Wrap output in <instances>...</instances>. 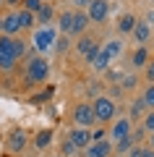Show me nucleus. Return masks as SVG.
<instances>
[{
    "instance_id": "obj_26",
    "label": "nucleus",
    "mask_w": 154,
    "mask_h": 157,
    "mask_svg": "<svg viewBox=\"0 0 154 157\" xmlns=\"http://www.w3.org/2000/svg\"><path fill=\"white\" fill-rule=\"evenodd\" d=\"M13 52H16L18 60L26 55V45H24V39H21V37H13Z\"/></svg>"
},
{
    "instance_id": "obj_12",
    "label": "nucleus",
    "mask_w": 154,
    "mask_h": 157,
    "mask_svg": "<svg viewBox=\"0 0 154 157\" xmlns=\"http://www.w3.org/2000/svg\"><path fill=\"white\" fill-rule=\"evenodd\" d=\"M68 139L73 141V147H76V149H86V147L92 144V131H89V128H81V126H76V128L68 134Z\"/></svg>"
},
{
    "instance_id": "obj_25",
    "label": "nucleus",
    "mask_w": 154,
    "mask_h": 157,
    "mask_svg": "<svg viewBox=\"0 0 154 157\" xmlns=\"http://www.w3.org/2000/svg\"><path fill=\"white\" fill-rule=\"evenodd\" d=\"M141 100H144V105H146V110H154V84H149L146 89H144Z\"/></svg>"
},
{
    "instance_id": "obj_31",
    "label": "nucleus",
    "mask_w": 154,
    "mask_h": 157,
    "mask_svg": "<svg viewBox=\"0 0 154 157\" xmlns=\"http://www.w3.org/2000/svg\"><path fill=\"white\" fill-rule=\"evenodd\" d=\"M144 131H154V110H146V115H144V123H141Z\"/></svg>"
},
{
    "instance_id": "obj_21",
    "label": "nucleus",
    "mask_w": 154,
    "mask_h": 157,
    "mask_svg": "<svg viewBox=\"0 0 154 157\" xmlns=\"http://www.w3.org/2000/svg\"><path fill=\"white\" fill-rule=\"evenodd\" d=\"M52 16H55V8L47 6V3H42V8L37 11V21H39V26H47V24L52 21Z\"/></svg>"
},
{
    "instance_id": "obj_28",
    "label": "nucleus",
    "mask_w": 154,
    "mask_h": 157,
    "mask_svg": "<svg viewBox=\"0 0 154 157\" xmlns=\"http://www.w3.org/2000/svg\"><path fill=\"white\" fill-rule=\"evenodd\" d=\"M42 3H44V0H24V3H21V8H24V11H32V13H37L39 8H42Z\"/></svg>"
},
{
    "instance_id": "obj_5",
    "label": "nucleus",
    "mask_w": 154,
    "mask_h": 157,
    "mask_svg": "<svg viewBox=\"0 0 154 157\" xmlns=\"http://www.w3.org/2000/svg\"><path fill=\"white\" fill-rule=\"evenodd\" d=\"M73 121H76V126H81V128H92V126L97 123L92 105H89V102H78V105L73 107Z\"/></svg>"
},
{
    "instance_id": "obj_3",
    "label": "nucleus",
    "mask_w": 154,
    "mask_h": 157,
    "mask_svg": "<svg viewBox=\"0 0 154 157\" xmlns=\"http://www.w3.org/2000/svg\"><path fill=\"white\" fill-rule=\"evenodd\" d=\"M16 63H18V58H16V52H13V37L0 34V71L11 73L13 68H16Z\"/></svg>"
},
{
    "instance_id": "obj_30",
    "label": "nucleus",
    "mask_w": 154,
    "mask_h": 157,
    "mask_svg": "<svg viewBox=\"0 0 154 157\" xmlns=\"http://www.w3.org/2000/svg\"><path fill=\"white\" fill-rule=\"evenodd\" d=\"M73 155H78V149L73 147L71 139H66V141H63V155H60V157H73Z\"/></svg>"
},
{
    "instance_id": "obj_14",
    "label": "nucleus",
    "mask_w": 154,
    "mask_h": 157,
    "mask_svg": "<svg viewBox=\"0 0 154 157\" xmlns=\"http://www.w3.org/2000/svg\"><path fill=\"white\" fill-rule=\"evenodd\" d=\"M86 26H89V16H86V11H73L71 37H78V34H86Z\"/></svg>"
},
{
    "instance_id": "obj_33",
    "label": "nucleus",
    "mask_w": 154,
    "mask_h": 157,
    "mask_svg": "<svg viewBox=\"0 0 154 157\" xmlns=\"http://www.w3.org/2000/svg\"><path fill=\"white\" fill-rule=\"evenodd\" d=\"M89 3H92V0H73L76 11H86V8H89Z\"/></svg>"
},
{
    "instance_id": "obj_10",
    "label": "nucleus",
    "mask_w": 154,
    "mask_h": 157,
    "mask_svg": "<svg viewBox=\"0 0 154 157\" xmlns=\"http://www.w3.org/2000/svg\"><path fill=\"white\" fill-rule=\"evenodd\" d=\"M131 131H133V121H131V118H120V121H112V126H110V141L123 139V136H128Z\"/></svg>"
},
{
    "instance_id": "obj_23",
    "label": "nucleus",
    "mask_w": 154,
    "mask_h": 157,
    "mask_svg": "<svg viewBox=\"0 0 154 157\" xmlns=\"http://www.w3.org/2000/svg\"><path fill=\"white\" fill-rule=\"evenodd\" d=\"M133 144H136V141H133V139H131V134H128V136H123V139L112 141V149H115V155H126V152L131 149Z\"/></svg>"
},
{
    "instance_id": "obj_16",
    "label": "nucleus",
    "mask_w": 154,
    "mask_h": 157,
    "mask_svg": "<svg viewBox=\"0 0 154 157\" xmlns=\"http://www.w3.org/2000/svg\"><path fill=\"white\" fill-rule=\"evenodd\" d=\"M152 60V55H149V50L144 45H138L136 50L131 52V63H133V68H146V63Z\"/></svg>"
},
{
    "instance_id": "obj_7",
    "label": "nucleus",
    "mask_w": 154,
    "mask_h": 157,
    "mask_svg": "<svg viewBox=\"0 0 154 157\" xmlns=\"http://www.w3.org/2000/svg\"><path fill=\"white\" fill-rule=\"evenodd\" d=\"M26 141H29L26 131L16 128V131H11V134L6 136V149L11 152V155H18V152H24V149H26Z\"/></svg>"
},
{
    "instance_id": "obj_36",
    "label": "nucleus",
    "mask_w": 154,
    "mask_h": 157,
    "mask_svg": "<svg viewBox=\"0 0 154 157\" xmlns=\"http://www.w3.org/2000/svg\"><path fill=\"white\" fill-rule=\"evenodd\" d=\"M146 24H149V26H154V11L146 13Z\"/></svg>"
},
{
    "instance_id": "obj_1",
    "label": "nucleus",
    "mask_w": 154,
    "mask_h": 157,
    "mask_svg": "<svg viewBox=\"0 0 154 157\" xmlns=\"http://www.w3.org/2000/svg\"><path fill=\"white\" fill-rule=\"evenodd\" d=\"M92 110H94V118H97V123H99V126L112 123V121H115V115H118V105H115V100H112V97H107V94L97 97V100L92 102Z\"/></svg>"
},
{
    "instance_id": "obj_39",
    "label": "nucleus",
    "mask_w": 154,
    "mask_h": 157,
    "mask_svg": "<svg viewBox=\"0 0 154 157\" xmlns=\"http://www.w3.org/2000/svg\"><path fill=\"white\" fill-rule=\"evenodd\" d=\"M0 6H3V0H0Z\"/></svg>"
},
{
    "instance_id": "obj_38",
    "label": "nucleus",
    "mask_w": 154,
    "mask_h": 157,
    "mask_svg": "<svg viewBox=\"0 0 154 157\" xmlns=\"http://www.w3.org/2000/svg\"><path fill=\"white\" fill-rule=\"evenodd\" d=\"M110 157H126V155H110Z\"/></svg>"
},
{
    "instance_id": "obj_37",
    "label": "nucleus",
    "mask_w": 154,
    "mask_h": 157,
    "mask_svg": "<svg viewBox=\"0 0 154 157\" xmlns=\"http://www.w3.org/2000/svg\"><path fill=\"white\" fill-rule=\"evenodd\" d=\"M149 134H152V136H149V144L146 147H149V149H154V131H149Z\"/></svg>"
},
{
    "instance_id": "obj_15",
    "label": "nucleus",
    "mask_w": 154,
    "mask_h": 157,
    "mask_svg": "<svg viewBox=\"0 0 154 157\" xmlns=\"http://www.w3.org/2000/svg\"><path fill=\"white\" fill-rule=\"evenodd\" d=\"M94 47H99L97 42H94V37H89V34H78V42H76V52L81 58H86L89 52L94 50Z\"/></svg>"
},
{
    "instance_id": "obj_6",
    "label": "nucleus",
    "mask_w": 154,
    "mask_h": 157,
    "mask_svg": "<svg viewBox=\"0 0 154 157\" xmlns=\"http://www.w3.org/2000/svg\"><path fill=\"white\" fill-rule=\"evenodd\" d=\"M86 16H89V21H94V24H105L107 16H110V3H107V0H92L89 8H86Z\"/></svg>"
},
{
    "instance_id": "obj_9",
    "label": "nucleus",
    "mask_w": 154,
    "mask_h": 157,
    "mask_svg": "<svg viewBox=\"0 0 154 157\" xmlns=\"http://www.w3.org/2000/svg\"><path fill=\"white\" fill-rule=\"evenodd\" d=\"M86 60L92 63V68H94V71H99V73H105L107 68H110V63H112L110 58H107V52L102 50V47H94V50L86 55Z\"/></svg>"
},
{
    "instance_id": "obj_22",
    "label": "nucleus",
    "mask_w": 154,
    "mask_h": 157,
    "mask_svg": "<svg viewBox=\"0 0 154 157\" xmlns=\"http://www.w3.org/2000/svg\"><path fill=\"white\" fill-rule=\"evenodd\" d=\"M50 144H52V131L50 128H42L37 136H34V147H37V149H47Z\"/></svg>"
},
{
    "instance_id": "obj_17",
    "label": "nucleus",
    "mask_w": 154,
    "mask_h": 157,
    "mask_svg": "<svg viewBox=\"0 0 154 157\" xmlns=\"http://www.w3.org/2000/svg\"><path fill=\"white\" fill-rule=\"evenodd\" d=\"M16 18H18V24H21V32L24 29H34V24H37V13L24 11V8H16Z\"/></svg>"
},
{
    "instance_id": "obj_29",
    "label": "nucleus",
    "mask_w": 154,
    "mask_h": 157,
    "mask_svg": "<svg viewBox=\"0 0 154 157\" xmlns=\"http://www.w3.org/2000/svg\"><path fill=\"white\" fill-rule=\"evenodd\" d=\"M136 84H138V76L128 73V76H123V81H120V89H133Z\"/></svg>"
},
{
    "instance_id": "obj_2",
    "label": "nucleus",
    "mask_w": 154,
    "mask_h": 157,
    "mask_svg": "<svg viewBox=\"0 0 154 157\" xmlns=\"http://www.w3.org/2000/svg\"><path fill=\"white\" fill-rule=\"evenodd\" d=\"M55 37H58V29L55 26H37L34 29V34H32V45H34V50L37 52H47V50H52V45H55Z\"/></svg>"
},
{
    "instance_id": "obj_42",
    "label": "nucleus",
    "mask_w": 154,
    "mask_h": 157,
    "mask_svg": "<svg viewBox=\"0 0 154 157\" xmlns=\"http://www.w3.org/2000/svg\"><path fill=\"white\" fill-rule=\"evenodd\" d=\"M152 3H154V0H152Z\"/></svg>"
},
{
    "instance_id": "obj_41",
    "label": "nucleus",
    "mask_w": 154,
    "mask_h": 157,
    "mask_svg": "<svg viewBox=\"0 0 154 157\" xmlns=\"http://www.w3.org/2000/svg\"><path fill=\"white\" fill-rule=\"evenodd\" d=\"M152 42H154V37H152Z\"/></svg>"
},
{
    "instance_id": "obj_13",
    "label": "nucleus",
    "mask_w": 154,
    "mask_h": 157,
    "mask_svg": "<svg viewBox=\"0 0 154 157\" xmlns=\"http://www.w3.org/2000/svg\"><path fill=\"white\" fill-rule=\"evenodd\" d=\"M131 37L136 39V45H146L149 39H152V26L146 21H136V26L131 29Z\"/></svg>"
},
{
    "instance_id": "obj_27",
    "label": "nucleus",
    "mask_w": 154,
    "mask_h": 157,
    "mask_svg": "<svg viewBox=\"0 0 154 157\" xmlns=\"http://www.w3.org/2000/svg\"><path fill=\"white\" fill-rule=\"evenodd\" d=\"M52 50H58V55L68 52V34H66V37H55V45H52Z\"/></svg>"
},
{
    "instance_id": "obj_8",
    "label": "nucleus",
    "mask_w": 154,
    "mask_h": 157,
    "mask_svg": "<svg viewBox=\"0 0 154 157\" xmlns=\"http://www.w3.org/2000/svg\"><path fill=\"white\" fill-rule=\"evenodd\" d=\"M0 34H8V37H18L21 34V24L16 18V11H8L6 16H0Z\"/></svg>"
},
{
    "instance_id": "obj_20",
    "label": "nucleus",
    "mask_w": 154,
    "mask_h": 157,
    "mask_svg": "<svg viewBox=\"0 0 154 157\" xmlns=\"http://www.w3.org/2000/svg\"><path fill=\"white\" fill-rule=\"evenodd\" d=\"M102 50L107 52V58H110V60H118V58L123 55V42H120V39H118V37H112L110 42H107V45L102 47Z\"/></svg>"
},
{
    "instance_id": "obj_19",
    "label": "nucleus",
    "mask_w": 154,
    "mask_h": 157,
    "mask_svg": "<svg viewBox=\"0 0 154 157\" xmlns=\"http://www.w3.org/2000/svg\"><path fill=\"white\" fill-rule=\"evenodd\" d=\"M138 18L133 16V13H120V18H118V32L120 34H131V29L136 26Z\"/></svg>"
},
{
    "instance_id": "obj_34",
    "label": "nucleus",
    "mask_w": 154,
    "mask_h": 157,
    "mask_svg": "<svg viewBox=\"0 0 154 157\" xmlns=\"http://www.w3.org/2000/svg\"><path fill=\"white\" fill-rule=\"evenodd\" d=\"M3 3H6V6L11 8V11H16V8H21V3H24V0H3Z\"/></svg>"
},
{
    "instance_id": "obj_40",
    "label": "nucleus",
    "mask_w": 154,
    "mask_h": 157,
    "mask_svg": "<svg viewBox=\"0 0 154 157\" xmlns=\"http://www.w3.org/2000/svg\"><path fill=\"white\" fill-rule=\"evenodd\" d=\"M55 157H60V155H55Z\"/></svg>"
},
{
    "instance_id": "obj_24",
    "label": "nucleus",
    "mask_w": 154,
    "mask_h": 157,
    "mask_svg": "<svg viewBox=\"0 0 154 157\" xmlns=\"http://www.w3.org/2000/svg\"><path fill=\"white\" fill-rule=\"evenodd\" d=\"M144 113H146V105H144V100L138 97V100L133 102V107H131V121H141Z\"/></svg>"
},
{
    "instance_id": "obj_18",
    "label": "nucleus",
    "mask_w": 154,
    "mask_h": 157,
    "mask_svg": "<svg viewBox=\"0 0 154 157\" xmlns=\"http://www.w3.org/2000/svg\"><path fill=\"white\" fill-rule=\"evenodd\" d=\"M71 24H73V11H60L58 13V32L71 37Z\"/></svg>"
},
{
    "instance_id": "obj_35",
    "label": "nucleus",
    "mask_w": 154,
    "mask_h": 157,
    "mask_svg": "<svg viewBox=\"0 0 154 157\" xmlns=\"http://www.w3.org/2000/svg\"><path fill=\"white\" fill-rule=\"evenodd\" d=\"M141 157H154V149H149V147H144V149H141Z\"/></svg>"
},
{
    "instance_id": "obj_4",
    "label": "nucleus",
    "mask_w": 154,
    "mask_h": 157,
    "mask_svg": "<svg viewBox=\"0 0 154 157\" xmlns=\"http://www.w3.org/2000/svg\"><path fill=\"white\" fill-rule=\"evenodd\" d=\"M47 76H50V66H47V60H44L42 55H29V60H26V78H29V81H37V84H42Z\"/></svg>"
},
{
    "instance_id": "obj_11",
    "label": "nucleus",
    "mask_w": 154,
    "mask_h": 157,
    "mask_svg": "<svg viewBox=\"0 0 154 157\" xmlns=\"http://www.w3.org/2000/svg\"><path fill=\"white\" fill-rule=\"evenodd\" d=\"M86 157H110L112 155V141L107 139H99V141H92V144L84 149Z\"/></svg>"
},
{
    "instance_id": "obj_32",
    "label": "nucleus",
    "mask_w": 154,
    "mask_h": 157,
    "mask_svg": "<svg viewBox=\"0 0 154 157\" xmlns=\"http://www.w3.org/2000/svg\"><path fill=\"white\" fill-rule=\"evenodd\" d=\"M144 73H146V81H149V84H154V58H152V60L146 63V68H144Z\"/></svg>"
}]
</instances>
